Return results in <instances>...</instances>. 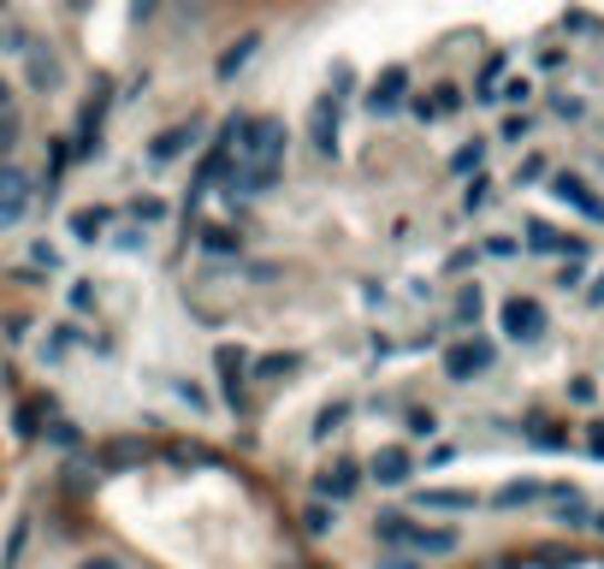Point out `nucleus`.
<instances>
[{
    "label": "nucleus",
    "instance_id": "473e14b6",
    "mask_svg": "<svg viewBox=\"0 0 604 569\" xmlns=\"http://www.w3.org/2000/svg\"><path fill=\"white\" fill-rule=\"evenodd\" d=\"M480 161H487V143H474V149H462V154H457V161H451V172H469V166H480Z\"/></svg>",
    "mask_w": 604,
    "mask_h": 569
},
{
    "label": "nucleus",
    "instance_id": "72a5a7b5",
    "mask_svg": "<svg viewBox=\"0 0 604 569\" xmlns=\"http://www.w3.org/2000/svg\"><path fill=\"white\" fill-rule=\"evenodd\" d=\"M515 179H522V184H533V179H545V161H540V154H528V161H522V172H515Z\"/></svg>",
    "mask_w": 604,
    "mask_h": 569
},
{
    "label": "nucleus",
    "instance_id": "79ce46f5",
    "mask_svg": "<svg viewBox=\"0 0 604 569\" xmlns=\"http://www.w3.org/2000/svg\"><path fill=\"white\" fill-rule=\"evenodd\" d=\"M7 108H12V83L0 78V113H7Z\"/></svg>",
    "mask_w": 604,
    "mask_h": 569
},
{
    "label": "nucleus",
    "instance_id": "ddd939ff",
    "mask_svg": "<svg viewBox=\"0 0 604 569\" xmlns=\"http://www.w3.org/2000/svg\"><path fill=\"white\" fill-rule=\"evenodd\" d=\"M403 83H409V72H403V65H391V72L368 90V113H397V101H403Z\"/></svg>",
    "mask_w": 604,
    "mask_h": 569
},
{
    "label": "nucleus",
    "instance_id": "aec40b11",
    "mask_svg": "<svg viewBox=\"0 0 604 569\" xmlns=\"http://www.w3.org/2000/svg\"><path fill=\"white\" fill-rule=\"evenodd\" d=\"M303 528L315 534V540H326V534L338 528V505H326V498H315V505L303 510Z\"/></svg>",
    "mask_w": 604,
    "mask_h": 569
},
{
    "label": "nucleus",
    "instance_id": "a211bd4d",
    "mask_svg": "<svg viewBox=\"0 0 604 569\" xmlns=\"http://www.w3.org/2000/svg\"><path fill=\"white\" fill-rule=\"evenodd\" d=\"M533 498H545L540 480H510V487H498L492 505H498V510H515V505H533Z\"/></svg>",
    "mask_w": 604,
    "mask_h": 569
},
{
    "label": "nucleus",
    "instance_id": "f3484780",
    "mask_svg": "<svg viewBox=\"0 0 604 569\" xmlns=\"http://www.w3.org/2000/svg\"><path fill=\"white\" fill-rule=\"evenodd\" d=\"M409 516L403 510H386V516H373V540H386V546H409Z\"/></svg>",
    "mask_w": 604,
    "mask_h": 569
},
{
    "label": "nucleus",
    "instance_id": "c85d7f7f",
    "mask_svg": "<svg viewBox=\"0 0 604 569\" xmlns=\"http://www.w3.org/2000/svg\"><path fill=\"white\" fill-rule=\"evenodd\" d=\"M12 149H19V119H12V113H0V161H7Z\"/></svg>",
    "mask_w": 604,
    "mask_h": 569
},
{
    "label": "nucleus",
    "instance_id": "6ab92c4d",
    "mask_svg": "<svg viewBox=\"0 0 604 569\" xmlns=\"http://www.w3.org/2000/svg\"><path fill=\"white\" fill-rule=\"evenodd\" d=\"M528 563H540V569H575V546L545 540V546H533V551H528Z\"/></svg>",
    "mask_w": 604,
    "mask_h": 569
},
{
    "label": "nucleus",
    "instance_id": "49530a36",
    "mask_svg": "<svg viewBox=\"0 0 604 569\" xmlns=\"http://www.w3.org/2000/svg\"><path fill=\"white\" fill-rule=\"evenodd\" d=\"M0 48H7V30H0Z\"/></svg>",
    "mask_w": 604,
    "mask_h": 569
},
{
    "label": "nucleus",
    "instance_id": "a878e982",
    "mask_svg": "<svg viewBox=\"0 0 604 569\" xmlns=\"http://www.w3.org/2000/svg\"><path fill=\"white\" fill-rule=\"evenodd\" d=\"M344 421H350V404H332V409H320V421H315V439H326V434H338Z\"/></svg>",
    "mask_w": 604,
    "mask_h": 569
},
{
    "label": "nucleus",
    "instance_id": "6e6552de",
    "mask_svg": "<svg viewBox=\"0 0 604 569\" xmlns=\"http://www.w3.org/2000/svg\"><path fill=\"white\" fill-rule=\"evenodd\" d=\"M24 209H30V179L12 161H0V220H24Z\"/></svg>",
    "mask_w": 604,
    "mask_h": 569
},
{
    "label": "nucleus",
    "instance_id": "393cba45",
    "mask_svg": "<svg viewBox=\"0 0 604 569\" xmlns=\"http://www.w3.org/2000/svg\"><path fill=\"white\" fill-rule=\"evenodd\" d=\"M528 439L540 445V451H563V445H569V434H557L551 421H533V427H528Z\"/></svg>",
    "mask_w": 604,
    "mask_h": 569
},
{
    "label": "nucleus",
    "instance_id": "a18cd8bd",
    "mask_svg": "<svg viewBox=\"0 0 604 569\" xmlns=\"http://www.w3.org/2000/svg\"><path fill=\"white\" fill-rule=\"evenodd\" d=\"M586 528H593V534H604V510H593V522H586Z\"/></svg>",
    "mask_w": 604,
    "mask_h": 569
},
{
    "label": "nucleus",
    "instance_id": "b1692460",
    "mask_svg": "<svg viewBox=\"0 0 604 569\" xmlns=\"http://www.w3.org/2000/svg\"><path fill=\"white\" fill-rule=\"evenodd\" d=\"M249 374H255V379H279V374H297V356H262V362H255Z\"/></svg>",
    "mask_w": 604,
    "mask_h": 569
},
{
    "label": "nucleus",
    "instance_id": "1a4fd4ad",
    "mask_svg": "<svg viewBox=\"0 0 604 569\" xmlns=\"http://www.w3.org/2000/svg\"><path fill=\"white\" fill-rule=\"evenodd\" d=\"M196 136H202V125H196V119H190V125H172V131H161V136L149 143V161H154V166L178 161L184 149H196Z\"/></svg>",
    "mask_w": 604,
    "mask_h": 569
},
{
    "label": "nucleus",
    "instance_id": "5701e85b",
    "mask_svg": "<svg viewBox=\"0 0 604 569\" xmlns=\"http://www.w3.org/2000/svg\"><path fill=\"white\" fill-rule=\"evenodd\" d=\"M480 308H487L480 285H462V291H457V321H462V326H474V321H480Z\"/></svg>",
    "mask_w": 604,
    "mask_h": 569
},
{
    "label": "nucleus",
    "instance_id": "f8f14e48",
    "mask_svg": "<svg viewBox=\"0 0 604 569\" xmlns=\"http://www.w3.org/2000/svg\"><path fill=\"white\" fill-rule=\"evenodd\" d=\"M528 250H540V255H581V237H569L557 226H545V220H528Z\"/></svg>",
    "mask_w": 604,
    "mask_h": 569
},
{
    "label": "nucleus",
    "instance_id": "7c9ffc66",
    "mask_svg": "<svg viewBox=\"0 0 604 569\" xmlns=\"http://www.w3.org/2000/svg\"><path fill=\"white\" fill-rule=\"evenodd\" d=\"M37 421H42V404H24V409H19V434H24V439H37V434H42Z\"/></svg>",
    "mask_w": 604,
    "mask_h": 569
},
{
    "label": "nucleus",
    "instance_id": "0eeeda50",
    "mask_svg": "<svg viewBox=\"0 0 604 569\" xmlns=\"http://www.w3.org/2000/svg\"><path fill=\"white\" fill-rule=\"evenodd\" d=\"M551 196L569 202V209H581L593 226H604V196H593V190H586V179H575V172H557V179H551Z\"/></svg>",
    "mask_w": 604,
    "mask_h": 569
},
{
    "label": "nucleus",
    "instance_id": "9b49d317",
    "mask_svg": "<svg viewBox=\"0 0 604 569\" xmlns=\"http://www.w3.org/2000/svg\"><path fill=\"white\" fill-rule=\"evenodd\" d=\"M136 463H149V445L143 439H108L95 451V469H136Z\"/></svg>",
    "mask_w": 604,
    "mask_h": 569
},
{
    "label": "nucleus",
    "instance_id": "9d476101",
    "mask_svg": "<svg viewBox=\"0 0 604 569\" xmlns=\"http://www.w3.org/2000/svg\"><path fill=\"white\" fill-rule=\"evenodd\" d=\"M409 551H421V558H451V551H462V534L457 528H409Z\"/></svg>",
    "mask_w": 604,
    "mask_h": 569
},
{
    "label": "nucleus",
    "instance_id": "20e7f679",
    "mask_svg": "<svg viewBox=\"0 0 604 569\" xmlns=\"http://www.w3.org/2000/svg\"><path fill=\"white\" fill-rule=\"evenodd\" d=\"M492 368V344L487 338H462V344H451V350H444V374L457 379H474V374H487Z\"/></svg>",
    "mask_w": 604,
    "mask_h": 569
},
{
    "label": "nucleus",
    "instance_id": "2eb2a0df",
    "mask_svg": "<svg viewBox=\"0 0 604 569\" xmlns=\"http://www.w3.org/2000/svg\"><path fill=\"white\" fill-rule=\"evenodd\" d=\"M315 149L320 154L338 149V95H320L315 101Z\"/></svg>",
    "mask_w": 604,
    "mask_h": 569
},
{
    "label": "nucleus",
    "instance_id": "f704fd0d",
    "mask_svg": "<svg viewBox=\"0 0 604 569\" xmlns=\"http://www.w3.org/2000/svg\"><path fill=\"white\" fill-rule=\"evenodd\" d=\"M48 439H54V445H78V427L72 421H54V427H48Z\"/></svg>",
    "mask_w": 604,
    "mask_h": 569
},
{
    "label": "nucleus",
    "instance_id": "c03bdc74",
    "mask_svg": "<svg viewBox=\"0 0 604 569\" xmlns=\"http://www.w3.org/2000/svg\"><path fill=\"white\" fill-rule=\"evenodd\" d=\"M83 569H119L113 558H95V563H83Z\"/></svg>",
    "mask_w": 604,
    "mask_h": 569
},
{
    "label": "nucleus",
    "instance_id": "37998d69",
    "mask_svg": "<svg viewBox=\"0 0 604 569\" xmlns=\"http://www.w3.org/2000/svg\"><path fill=\"white\" fill-rule=\"evenodd\" d=\"M379 569H416V563H409V558H386V563H379Z\"/></svg>",
    "mask_w": 604,
    "mask_h": 569
},
{
    "label": "nucleus",
    "instance_id": "f03ea898",
    "mask_svg": "<svg viewBox=\"0 0 604 569\" xmlns=\"http://www.w3.org/2000/svg\"><path fill=\"white\" fill-rule=\"evenodd\" d=\"M498 326H504V338L533 344V338L545 333V303L540 297H504V308H498Z\"/></svg>",
    "mask_w": 604,
    "mask_h": 569
},
{
    "label": "nucleus",
    "instance_id": "423d86ee",
    "mask_svg": "<svg viewBox=\"0 0 604 569\" xmlns=\"http://www.w3.org/2000/svg\"><path fill=\"white\" fill-rule=\"evenodd\" d=\"M356 487H361V463H350V457H338L332 469L315 475V498H326V505H344Z\"/></svg>",
    "mask_w": 604,
    "mask_h": 569
},
{
    "label": "nucleus",
    "instance_id": "4468645a",
    "mask_svg": "<svg viewBox=\"0 0 604 569\" xmlns=\"http://www.w3.org/2000/svg\"><path fill=\"white\" fill-rule=\"evenodd\" d=\"M255 48H262V37H255V30H249V37H237V42L226 48V54H219L214 78H219V83H232V78H237V72H244V65L255 60Z\"/></svg>",
    "mask_w": 604,
    "mask_h": 569
},
{
    "label": "nucleus",
    "instance_id": "412c9836",
    "mask_svg": "<svg viewBox=\"0 0 604 569\" xmlns=\"http://www.w3.org/2000/svg\"><path fill=\"white\" fill-rule=\"evenodd\" d=\"M101 232H108V209H78V214H72V237H83V244H95Z\"/></svg>",
    "mask_w": 604,
    "mask_h": 569
},
{
    "label": "nucleus",
    "instance_id": "c9c22d12",
    "mask_svg": "<svg viewBox=\"0 0 604 569\" xmlns=\"http://www.w3.org/2000/svg\"><path fill=\"white\" fill-rule=\"evenodd\" d=\"M487 255H498V262H504V255H515V237H487Z\"/></svg>",
    "mask_w": 604,
    "mask_h": 569
},
{
    "label": "nucleus",
    "instance_id": "58836bf2",
    "mask_svg": "<svg viewBox=\"0 0 604 569\" xmlns=\"http://www.w3.org/2000/svg\"><path fill=\"white\" fill-rule=\"evenodd\" d=\"M586 451H593V457H604V421L593 427V434H586Z\"/></svg>",
    "mask_w": 604,
    "mask_h": 569
},
{
    "label": "nucleus",
    "instance_id": "7ed1b4c3",
    "mask_svg": "<svg viewBox=\"0 0 604 569\" xmlns=\"http://www.w3.org/2000/svg\"><path fill=\"white\" fill-rule=\"evenodd\" d=\"M214 368H219V386H226V404L232 409H249V392H244V374L255 368L244 344H219L214 350Z\"/></svg>",
    "mask_w": 604,
    "mask_h": 569
},
{
    "label": "nucleus",
    "instance_id": "bb28decb",
    "mask_svg": "<svg viewBox=\"0 0 604 569\" xmlns=\"http://www.w3.org/2000/svg\"><path fill=\"white\" fill-rule=\"evenodd\" d=\"M166 457H172V463H214V451H202V445H184V439L166 445Z\"/></svg>",
    "mask_w": 604,
    "mask_h": 569
},
{
    "label": "nucleus",
    "instance_id": "dca6fc26",
    "mask_svg": "<svg viewBox=\"0 0 604 569\" xmlns=\"http://www.w3.org/2000/svg\"><path fill=\"white\" fill-rule=\"evenodd\" d=\"M416 505L421 510H474L480 498L462 492V487H427V492H416Z\"/></svg>",
    "mask_w": 604,
    "mask_h": 569
},
{
    "label": "nucleus",
    "instance_id": "f257e3e1",
    "mask_svg": "<svg viewBox=\"0 0 604 569\" xmlns=\"http://www.w3.org/2000/svg\"><path fill=\"white\" fill-rule=\"evenodd\" d=\"M285 119H244V131H237V161H249V166H273L279 172V161H285Z\"/></svg>",
    "mask_w": 604,
    "mask_h": 569
},
{
    "label": "nucleus",
    "instance_id": "cd10ccee",
    "mask_svg": "<svg viewBox=\"0 0 604 569\" xmlns=\"http://www.w3.org/2000/svg\"><path fill=\"white\" fill-rule=\"evenodd\" d=\"M54 78H60V65H54V60H42L37 48H30V83H54Z\"/></svg>",
    "mask_w": 604,
    "mask_h": 569
},
{
    "label": "nucleus",
    "instance_id": "a19ab883",
    "mask_svg": "<svg viewBox=\"0 0 604 569\" xmlns=\"http://www.w3.org/2000/svg\"><path fill=\"white\" fill-rule=\"evenodd\" d=\"M586 303H604V273H598L593 285H586Z\"/></svg>",
    "mask_w": 604,
    "mask_h": 569
},
{
    "label": "nucleus",
    "instance_id": "4be33fe9",
    "mask_svg": "<svg viewBox=\"0 0 604 569\" xmlns=\"http://www.w3.org/2000/svg\"><path fill=\"white\" fill-rule=\"evenodd\" d=\"M202 250L208 255H244V237H237L232 226H208L202 232Z\"/></svg>",
    "mask_w": 604,
    "mask_h": 569
},
{
    "label": "nucleus",
    "instance_id": "39448f33",
    "mask_svg": "<svg viewBox=\"0 0 604 569\" xmlns=\"http://www.w3.org/2000/svg\"><path fill=\"white\" fill-rule=\"evenodd\" d=\"M368 475L379 480V487H409V475H416V457H409V445H379Z\"/></svg>",
    "mask_w": 604,
    "mask_h": 569
},
{
    "label": "nucleus",
    "instance_id": "4c0bfd02",
    "mask_svg": "<svg viewBox=\"0 0 604 569\" xmlns=\"http://www.w3.org/2000/svg\"><path fill=\"white\" fill-rule=\"evenodd\" d=\"M131 12H136V19H154V12H161V0H131Z\"/></svg>",
    "mask_w": 604,
    "mask_h": 569
},
{
    "label": "nucleus",
    "instance_id": "e433bc0d",
    "mask_svg": "<svg viewBox=\"0 0 604 569\" xmlns=\"http://www.w3.org/2000/svg\"><path fill=\"white\" fill-rule=\"evenodd\" d=\"M136 214H143V220H166V202L149 196V202H136Z\"/></svg>",
    "mask_w": 604,
    "mask_h": 569
},
{
    "label": "nucleus",
    "instance_id": "c756f323",
    "mask_svg": "<svg viewBox=\"0 0 604 569\" xmlns=\"http://www.w3.org/2000/svg\"><path fill=\"white\" fill-rule=\"evenodd\" d=\"M409 434H439V416H433V409H409Z\"/></svg>",
    "mask_w": 604,
    "mask_h": 569
},
{
    "label": "nucleus",
    "instance_id": "ea45409f",
    "mask_svg": "<svg viewBox=\"0 0 604 569\" xmlns=\"http://www.w3.org/2000/svg\"><path fill=\"white\" fill-rule=\"evenodd\" d=\"M474 569H515V558H480Z\"/></svg>",
    "mask_w": 604,
    "mask_h": 569
},
{
    "label": "nucleus",
    "instance_id": "2f4dec72",
    "mask_svg": "<svg viewBox=\"0 0 604 569\" xmlns=\"http://www.w3.org/2000/svg\"><path fill=\"white\" fill-rule=\"evenodd\" d=\"M462 202H469V214H474V209H487V202H492V184H487V179H474V184H469V196H462Z\"/></svg>",
    "mask_w": 604,
    "mask_h": 569
},
{
    "label": "nucleus",
    "instance_id": "de8ad7c7",
    "mask_svg": "<svg viewBox=\"0 0 604 569\" xmlns=\"http://www.w3.org/2000/svg\"><path fill=\"white\" fill-rule=\"evenodd\" d=\"M308 569H326V563H308Z\"/></svg>",
    "mask_w": 604,
    "mask_h": 569
}]
</instances>
